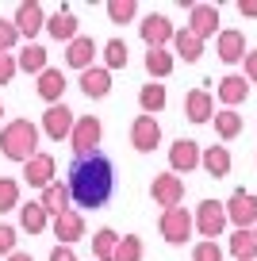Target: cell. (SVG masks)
Listing matches in <instances>:
<instances>
[{
	"label": "cell",
	"mask_w": 257,
	"mask_h": 261,
	"mask_svg": "<svg viewBox=\"0 0 257 261\" xmlns=\"http://www.w3.org/2000/svg\"><path fill=\"white\" fill-rule=\"evenodd\" d=\"M69 196H73V204L77 207H104L108 200H112L115 192V165L108 154H89V158H73L69 165Z\"/></svg>",
	"instance_id": "obj_1"
},
{
	"label": "cell",
	"mask_w": 257,
	"mask_h": 261,
	"mask_svg": "<svg viewBox=\"0 0 257 261\" xmlns=\"http://www.w3.org/2000/svg\"><path fill=\"white\" fill-rule=\"evenodd\" d=\"M0 154L8 162L27 165L35 154H39V127L31 119H12L0 127Z\"/></svg>",
	"instance_id": "obj_2"
},
{
	"label": "cell",
	"mask_w": 257,
	"mask_h": 261,
	"mask_svg": "<svg viewBox=\"0 0 257 261\" xmlns=\"http://www.w3.org/2000/svg\"><path fill=\"white\" fill-rule=\"evenodd\" d=\"M100 139H104V127H100V119H96V115H81V119L73 123V135H69V142H73V154H77V158H89V154H96Z\"/></svg>",
	"instance_id": "obj_3"
},
{
	"label": "cell",
	"mask_w": 257,
	"mask_h": 261,
	"mask_svg": "<svg viewBox=\"0 0 257 261\" xmlns=\"http://www.w3.org/2000/svg\"><path fill=\"white\" fill-rule=\"evenodd\" d=\"M192 230H196V219L185 212V207L161 212V238H165L169 246H185L188 238H192Z\"/></svg>",
	"instance_id": "obj_4"
},
{
	"label": "cell",
	"mask_w": 257,
	"mask_h": 261,
	"mask_svg": "<svg viewBox=\"0 0 257 261\" xmlns=\"http://www.w3.org/2000/svg\"><path fill=\"white\" fill-rule=\"evenodd\" d=\"M226 223H234L238 230H253L257 227V196L238 188V192L226 200Z\"/></svg>",
	"instance_id": "obj_5"
},
{
	"label": "cell",
	"mask_w": 257,
	"mask_h": 261,
	"mask_svg": "<svg viewBox=\"0 0 257 261\" xmlns=\"http://www.w3.org/2000/svg\"><path fill=\"white\" fill-rule=\"evenodd\" d=\"M223 227H226V204L203 200V204L196 207V230L203 234V242H215V238L223 234Z\"/></svg>",
	"instance_id": "obj_6"
},
{
	"label": "cell",
	"mask_w": 257,
	"mask_h": 261,
	"mask_svg": "<svg viewBox=\"0 0 257 261\" xmlns=\"http://www.w3.org/2000/svg\"><path fill=\"white\" fill-rule=\"evenodd\" d=\"M150 196L153 204H161L169 212V207H181V200H185V180L177 177V173H158L150 185Z\"/></svg>",
	"instance_id": "obj_7"
},
{
	"label": "cell",
	"mask_w": 257,
	"mask_h": 261,
	"mask_svg": "<svg viewBox=\"0 0 257 261\" xmlns=\"http://www.w3.org/2000/svg\"><path fill=\"white\" fill-rule=\"evenodd\" d=\"M12 23H16L19 39L31 42L39 31H46V16H42V4H35V0H23L16 8V16H12Z\"/></svg>",
	"instance_id": "obj_8"
},
{
	"label": "cell",
	"mask_w": 257,
	"mask_h": 261,
	"mask_svg": "<svg viewBox=\"0 0 257 261\" xmlns=\"http://www.w3.org/2000/svg\"><path fill=\"white\" fill-rule=\"evenodd\" d=\"M138 35H142V42L150 50H169V42H173V23H169L165 16H146L142 23H138Z\"/></svg>",
	"instance_id": "obj_9"
},
{
	"label": "cell",
	"mask_w": 257,
	"mask_h": 261,
	"mask_svg": "<svg viewBox=\"0 0 257 261\" xmlns=\"http://www.w3.org/2000/svg\"><path fill=\"white\" fill-rule=\"evenodd\" d=\"M200 154L203 150L196 146L192 139H177L173 146H169V173H177V177L181 173H192L196 165H200Z\"/></svg>",
	"instance_id": "obj_10"
},
{
	"label": "cell",
	"mask_w": 257,
	"mask_h": 261,
	"mask_svg": "<svg viewBox=\"0 0 257 261\" xmlns=\"http://www.w3.org/2000/svg\"><path fill=\"white\" fill-rule=\"evenodd\" d=\"M73 112L65 104H54V108H46L42 112V130H46V139H54V142H62V139H69L73 135Z\"/></svg>",
	"instance_id": "obj_11"
},
{
	"label": "cell",
	"mask_w": 257,
	"mask_h": 261,
	"mask_svg": "<svg viewBox=\"0 0 257 261\" xmlns=\"http://www.w3.org/2000/svg\"><path fill=\"white\" fill-rule=\"evenodd\" d=\"M158 142H161V127H158V119H153V115H138L135 127H131V146H135L138 154H150Z\"/></svg>",
	"instance_id": "obj_12"
},
{
	"label": "cell",
	"mask_w": 257,
	"mask_h": 261,
	"mask_svg": "<svg viewBox=\"0 0 257 261\" xmlns=\"http://www.w3.org/2000/svg\"><path fill=\"white\" fill-rule=\"evenodd\" d=\"M188 31L200 42L211 39V35L219 31V8H211V4H192V12H188Z\"/></svg>",
	"instance_id": "obj_13"
},
{
	"label": "cell",
	"mask_w": 257,
	"mask_h": 261,
	"mask_svg": "<svg viewBox=\"0 0 257 261\" xmlns=\"http://www.w3.org/2000/svg\"><path fill=\"white\" fill-rule=\"evenodd\" d=\"M96 54H100L96 42H92L89 35H77V39L65 46V65H73V69L85 73V69H92V58H96Z\"/></svg>",
	"instance_id": "obj_14"
},
{
	"label": "cell",
	"mask_w": 257,
	"mask_h": 261,
	"mask_svg": "<svg viewBox=\"0 0 257 261\" xmlns=\"http://www.w3.org/2000/svg\"><path fill=\"white\" fill-rule=\"evenodd\" d=\"M185 115L192 123H211L215 119V96H211L208 89H192L185 96Z\"/></svg>",
	"instance_id": "obj_15"
},
{
	"label": "cell",
	"mask_w": 257,
	"mask_h": 261,
	"mask_svg": "<svg viewBox=\"0 0 257 261\" xmlns=\"http://www.w3.org/2000/svg\"><path fill=\"white\" fill-rule=\"evenodd\" d=\"M50 227H54V238H62L58 246H73L77 238H85V215L69 207V212H65V215H58V219L50 223Z\"/></svg>",
	"instance_id": "obj_16"
},
{
	"label": "cell",
	"mask_w": 257,
	"mask_h": 261,
	"mask_svg": "<svg viewBox=\"0 0 257 261\" xmlns=\"http://www.w3.org/2000/svg\"><path fill=\"white\" fill-rule=\"evenodd\" d=\"M35 92H39L42 100H46L50 108L54 104H62V92H65V73L62 69H54V65H46L39 73V85H35Z\"/></svg>",
	"instance_id": "obj_17"
},
{
	"label": "cell",
	"mask_w": 257,
	"mask_h": 261,
	"mask_svg": "<svg viewBox=\"0 0 257 261\" xmlns=\"http://www.w3.org/2000/svg\"><path fill=\"white\" fill-rule=\"evenodd\" d=\"M23 180H27L31 188L54 185V158H50V154H35L31 162L23 165Z\"/></svg>",
	"instance_id": "obj_18"
},
{
	"label": "cell",
	"mask_w": 257,
	"mask_h": 261,
	"mask_svg": "<svg viewBox=\"0 0 257 261\" xmlns=\"http://www.w3.org/2000/svg\"><path fill=\"white\" fill-rule=\"evenodd\" d=\"M39 204L46 207V215H65L69 212V204H73V196H69V185H62V180H54V185H46L42 188V196H39Z\"/></svg>",
	"instance_id": "obj_19"
},
{
	"label": "cell",
	"mask_w": 257,
	"mask_h": 261,
	"mask_svg": "<svg viewBox=\"0 0 257 261\" xmlns=\"http://www.w3.org/2000/svg\"><path fill=\"white\" fill-rule=\"evenodd\" d=\"M81 92H85L89 100L108 96V92H112V73H108L104 65H92V69H85V73H81Z\"/></svg>",
	"instance_id": "obj_20"
},
{
	"label": "cell",
	"mask_w": 257,
	"mask_h": 261,
	"mask_svg": "<svg viewBox=\"0 0 257 261\" xmlns=\"http://www.w3.org/2000/svg\"><path fill=\"white\" fill-rule=\"evenodd\" d=\"M215 54L223 58L226 65L242 62V58H246V35H242V31H219V42H215Z\"/></svg>",
	"instance_id": "obj_21"
},
{
	"label": "cell",
	"mask_w": 257,
	"mask_h": 261,
	"mask_svg": "<svg viewBox=\"0 0 257 261\" xmlns=\"http://www.w3.org/2000/svg\"><path fill=\"white\" fill-rule=\"evenodd\" d=\"M215 96H219V100H223V104L234 112V104H242V100L249 96V85H246V77H242V73H226L223 81H219Z\"/></svg>",
	"instance_id": "obj_22"
},
{
	"label": "cell",
	"mask_w": 257,
	"mask_h": 261,
	"mask_svg": "<svg viewBox=\"0 0 257 261\" xmlns=\"http://www.w3.org/2000/svg\"><path fill=\"white\" fill-rule=\"evenodd\" d=\"M46 31L54 35L58 42H65V46H69V42L77 39V16H73L69 8H58L54 16L46 19Z\"/></svg>",
	"instance_id": "obj_23"
},
{
	"label": "cell",
	"mask_w": 257,
	"mask_h": 261,
	"mask_svg": "<svg viewBox=\"0 0 257 261\" xmlns=\"http://www.w3.org/2000/svg\"><path fill=\"white\" fill-rule=\"evenodd\" d=\"M200 54H203V42L196 39L188 27L173 31V58H185V62H200Z\"/></svg>",
	"instance_id": "obj_24"
},
{
	"label": "cell",
	"mask_w": 257,
	"mask_h": 261,
	"mask_svg": "<svg viewBox=\"0 0 257 261\" xmlns=\"http://www.w3.org/2000/svg\"><path fill=\"white\" fill-rule=\"evenodd\" d=\"M200 165L208 169V177H215V180L226 177V173H230V150L226 146H208L200 154Z\"/></svg>",
	"instance_id": "obj_25"
},
{
	"label": "cell",
	"mask_w": 257,
	"mask_h": 261,
	"mask_svg": "<svg viewBox=\"0 0 257 261\" xmlns=\"http://www.w3.org/2000/svg\"><path fill=\"white\" fill-rule=\"evenodd\" d=\"M16 69H23V73H35V77H39L42 69H46V46H39V42H27V46L16 54Z\"/></svg>",
	"instance_id": "obj_26"
},
{
	"label": "cell",
	"mask_w": 257,
	"mask_h": 261,
	"mask_svg": "<svg viewBox=\"0 0 257 261\" xmlns=\"http://www.w3.org/2000/svg\"><path fill=\"white\" fill-rule=\"evenodd\" d=\"M46 223H50V215H46V207H42L39 200H31V204L19 207V227H23V230L42 234V230H46Z\"/></svg>",
	"instance_id": "obj_27"
},
{
	"label": "cell",
	"mask_w": 257,
	"mask_h": 261,
	"mask_svg": "<svg viewBox=\"0 0 257 261\" xmlns=\"http://www.w3.org/2000/svg\"><path fill=\"white\" fill-rule=\"evenodd\" d=\"M173 65H177L173 50H146V73H150L153 81L169 77V73H173Z\"/></svg>",
	"instance_id": "obj_28"
},
{
	"label": "cell",
	"mask_w": 257,
	"mask_h": 261,
	"mask_svg": "<svg viewBox=\"0 0 257 261\" xmlns=\"http://www.w3.org/2000/svg\"><path fill=\"white\" fill-rule=\"evenodd\" d=\"M138 108H142V115H158L161 108H165V85H158V81L142 85V92H138Z\"/></svg>",
	"instance_id": "obj_29"
},
{
	"label": "cell",
	"mask_w": 257,
	"mask_h": 261,
	"mask_svg": "<svg viewBox=\"0 0 257 261\" xmlns=\"http://www.w3.org/2000/svg\"><path fill=\"white\" fill-rule=\"evenodd\" d=\"M115 246H119V234H115L112 227L96 230V234H92V261H112L115 257Z\"/></svg>",
	"instance_id": "obj_30"
},
{
	"label": "cell",
	"mask_w": 257,
	"mask_h": 261,
	"mask_svg": "<svg viewBox=\"0 0 257 261\" xmlns=\"http://www.w3.org/2000/svg\"><path fill=\"white\" fill-rule=\"evenodd\" d=\"M230 253L238 261H253L257 257V238H253V230H234L230 234Z\"/></svg>",
	"instance_id": "obj_31"
},
{
	"label": "cell",
	"mask_w": 257,
	"mask_h": 261,
	"mask_svg": "<svg viewBox=\"0 0 257 261\" xmlns=\"http://www.w3.org/2000/svg\"><path fill=\"white\" fill-rule=\"evenodd\" d=\"M104 69H127V42L123 39H108L104 42Z\"/></svg>",
	"instance_id": "obj_32"
},
{
	"label": "cell",
	"mask_w": 257,
	"mask_h": 261,
	"mask_svg": "<svg viewBox=\"0 0 257 261\" xmlns=\"http://www.w3.org/2000/svg\"><path fill=\"white\" fill-rule=\"evenodd\" d=\"M215 130H219V139H223V142L238 139V135H242V115H234L230 108H223V112L215 115Z\"/></svg>",
	"instance_id": "obj_33"
},
{
	"label": "cell",
	"mask_w": 257,
	"mask_h": 261,
	"mask_svg": "<svg viewBox=\"0 0 257 261\" xmlns=\"http://www.w3.org/2000/svg\"><path fill=\"white\" fill-rule=\"evenodd\" d=\"M112 261H142V238H138V234H123Z\"/></svg>",
	"instance_id": "obj_34"
},
{
	"label": "cell",
	"mask_w": 257,
	"mask_h": 261,
	"mask_svg": "<svg viewBox=\"0 0 257 261\" xmlns=\"http://www.w3.org/2000/svg\"><path fill=\"white\" fill-rule=\"evenodd\" d=\"M12 207H19V185L12 177H0V215Z\"/></svg>",
	"instance_id": "obj_35"
},
{
	"label": "cell",
	"mask_w": 257,
	"mask_h": 261,
	"mask_svg": "<svg viewBox=\"0 0 257 261\" xmlns=\"http://www.w3.org/2000/svg\"><path fill=\"white\" fill-rule=\"evenodd\" d=\"M135 12H138L135 0H112V4H108V19H112V23H131Z\"/></svg>",
	"instance_id": "obj_36"
},
{
	"label": "cell",
	"mask_w": 257,
	"mask_h": 261,
	"mask_svg": "<svg viewBox=\"0 0 257 261\" xmlns=\"http://www.w3.org/2000/svg\"><path fill=\"white\" fill-rule=\"evenodd\" d=\"M16 42H19L16 23H12V19H0V54H12V50H16Z\"/></svg>",
	"instance_id": "obj_37"
},
{
	"label": "cell",
	"mask_w": 257,
	"mask_h": 261,
	"mask_svg": "<svg viewBox=\"0 0 257 261\" xmlns=\"http://www.w3.org/2000/svg\"><path fill=\"white\" fill-rule=\"evenodd\" d=\"M192 261H223V250H219V242H196Z\"/></svg>",
	"instance_id": "obj_38"
},
{
	"label": "cell",
	"mask_w": 257,
	"mask_h": 261,
	"mask_svg": "<svg viewBox=\"0 0 257 261\" xmlns=\"http://www.w3.org/2000/svg\"><path fill=\"white\" fill-rule=\"evenodd\" d=\"M16 253V227L0 223V257H12Z\"/></svg>",
	"instance_id": "obj_39"
},
{
	"label": "cell",
	"mask_w": 257,
	"mask_h": 261,
	"mask_svg": "<svg viewBox=\"0 0 257 261\" xmlns=\"http://www.w3.org/2000/svg\"><path fill=\"white\" fill-rule=\"evenodd\" d=\"M12 77H16V58L0 54V85H12Z\"/></svg>",
	"instance_id": "obj_40"
},
{
	"label": "cell",
	"mask_w": 257,
	"mask_h": 261,
	"mask_svg": "<svg viewBox=\"0 0 257 261\" xmlns=\"http://www.w3.org/2000/svg\"><path fill=\"white\" fill-rule=\"evenodd\" d=\"M242 62H246V73H242V77H246L249 85H257V50H249Z\"/></svg>",
	"instance_id": "obj_41"
},
{
	"label": "cell",
	"mask_w": 257,
	"mask_h": 261,
	"mask_svg": "<svg viewBox=\"0 0 257 261\" xmlns=\"http://www.w3.org/2000/svg\"><path fill=\"white\" fill-rule=\"evenodd\" d=\"M50 261H77V253H73V246H54V250H50Z\"/></svg>",
	"instance_id": "obj_42"
},
{
	"label": "cell",
	"mask_w": 257,
	"mask_h": 261,
	"mask_svg": "<svg viewBox=\"0 0 257 261\" xmlns=\"http://www.w3.org/2000/svg\"><path fill=\"white\" fill-rule=\"evenodd\" d=\"M238 12H242L246 19H257V0H242V4H238Z\"/></svg>",
	"instance_id": "obj_43"
},
{
	"label": "cell",
	"mask_w": 257,
	"mask_h": 261,
	"mask_svg": "<svg viewBox=\"0 0 257 261\" xmlns=\"http://www.w3.org/2000/svg\"><path fill=\"white\" fill-rule=\"evenodd\" d=\"M8 261H35V257H31V253H19V250H16V253L8 257Z\"/></svg>",
	"instance_id": "obj_44"
},
{
	"label": "cell",
	"mask_w": 257,
	"mask_h": 261,
	"mask_svg": "<svg viewBox=\"0 0 257 261\" xmlns=\"http://www.w3.org/2000/svg\"><path fill=\"white\" fill-rule=\"evenodd\" d=\"M0 119H4V104H0Z\"/></svg>",
	"instance_id": "obj_45"
},
{
	"label": "cell",
	"mask_w": 257,
	"mask_h": 261,
	"mask_svg": "<svg viewBox=\"0 0 257 261\" xmlns=\"http://www.w3.org/2000/svg\"><path fill=\"white\" fill-rule=\"evenodd\" d=\"M253 238H257V227H253Z\"/></svg>",
	"instance_id": "obj_46"
}]
</instances>
